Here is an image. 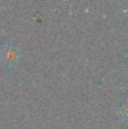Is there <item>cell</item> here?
<instances>
[{
  "label": "cell",
  "instance_id": "2",
  "mask_svg": "<svg viewBox=\"0 0 128 129\" xmlns=\"http://www.w3.org/2000/svg\"><path fill=\"white\" fill-rule=\"evenodd\" d=\"M119 117L121 120L128 122V102L125 103V104L119 109Z\"/></svg>",
  "mask_w": 128,
  "mask_h": 129
},
{
  "label": "cell",
  "instance_id": "1",
  "mask_svg": "<svg viewBox=\"0 0 128 129\" xmlns=\"http://www.w3.org/2000/svg\"><path fill=\"white\" fill-rule=\"evenodd\" d=\"M20 59V51L16 45L6 43L0 49V62L4 67L10 69L15 67Z\"/></svg>",
  "mask_w": 128,
  "mask_h": 129
}]
</instances>
